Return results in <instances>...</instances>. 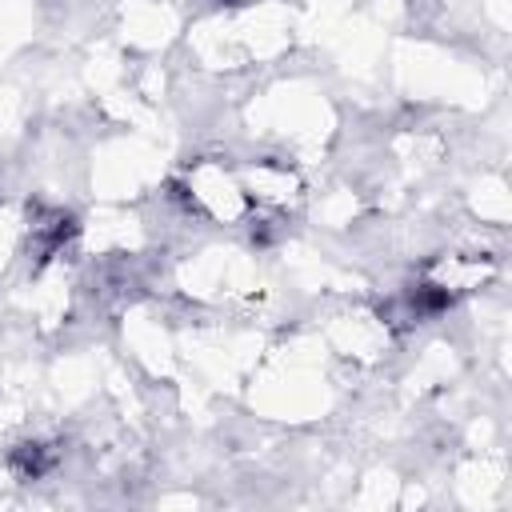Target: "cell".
<instances>
[{
  "label": "cell",
  "mask_w": 512,
  "mask_h": 512,
  "mask_svg": "<svg viewBox=\"0 0 512 512\" xmlns=\"http://www.w3.org/2000/svg\"><path fill=\"white\" fill-rule=\"evenodd\" d=\"M72 232H76V224H72V216H64V212H48V216H36V220H32V244L40 248L44 260L56 256Z\"/></svg>",
  "instance_id": "1"
},
{
  "label": "cell",
  "mask_w": 512,
  "mask_h": 512,
  "mask_svg": "<svg viewBox=\"0 0 512 512\" xmlns=\"http://www.w3.org/2000/svg\"><path fill=\"white\" fill-rule=\"evenodd\" d=\"M52 464H56V448H48L40 440H28V444L12 448V472L20 480H40L44 472H52Z\"/></svg>",
  "instance_id": "2"
},
{
  "label": "cell",
  "mask_w": 512,
  "mask_h": 512,
  "mask_svg": "<svg viewBox=\"0 0 512 512\" xmlns=\"http://www.w3.org/2000/svg\"><path fill=\"white\" fill-rule=\"evenodd\" d=\"M228 4H240V0H228Z\"/></svg>",
  "instance_id": "3"
}]
</instances>
